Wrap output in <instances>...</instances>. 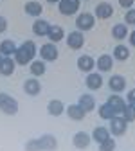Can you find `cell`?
I'll return each instance as SVG.
<instances>
[{
    "mask_svg": "<svg viewBox=\"0 0 135 151\" xmlns=\"http://www.w3.org/2000/svg\"><path fill=\"white\" fill-rule=\"evenodd\" d=\"M58 147V140L52 133H43L38 139H31L25 142V151H54Z\"/></svg>",
    "mask_w": 135,
    "mask_h": 151,
    "instance_id": "1",
    "label": "cell"
},
{
    "mask_svg": "<svg viewBox=\"0 0 135 151\" xmlns=\"http://www.w3.org/2000/svg\"><path fill=\"white\" fill-rule=\"evenodd\" d=\"M38 54V47H36V43L32 42V40H25L20 47L16 49V52H14V61H16V65H29L32 60H34V56Z\"/></svg>",
    "mask_w": 135,
    "mask_h": 151,
    "instance_id": "2",
    "label": "cell"
},
{
    "mask_svg": "<svg viewBox=\"0 0 135 151\" xmlns=\"http://www.w3.org/2000/svg\"><path fill=\"white\" fill-rule=\"evenodd\" d=\"M18 110H20V104H18V101L9 96V93H4V92H0V111L4 113V115H16Z\"/></svg>",
    "mask_w": 135,
    "mask_h": 151,
    "instance_id": "3",
    "label": "cell"
},
{
    "mask_svg": "<svg viewBox=\"0 0 135 151\" xmlns=\"http://www.w3.org/2000/svg\"><path fill=\"white\" fill-rule=\"evenodd\" d=\"M95 14L92 13H79L78 18H76V27H78V31L81 32H87V31H92L95 27Z\"/></svg>",
    "mask_w": 135,
    "mask_h": 151,
    "instance_id": "4",
    "label": "cell"
},
{
    "mask_svg": "<svg viewBox=\"0 0 135 151\" xmlns=\"http://www.w3.org/2000/svg\"><path fill=\"white\" fill-rule=\"evenodd\" d=\"M38 54H40V58L45 61V63H52L58 60V56H60V50H58L56 43L49 42V43H43L40 49H38Z\"/></svg>",
    "mask_w": 135,
    "mask_h": 151,
    "instance_id": "5",
    "label": "cell"
},
{
    "mask_svg": "<svg viewBox=\"0 0 135 151\" xmlns=\"http://www.w3.org/2000/svg\"><path fill=\"white\" fill-rule=\"evenodd\" d=\"M108 129H110V135L112 137H123L126 135V131H128V122L123 119V115H117V117H113L112 121H108Z\"/></svg>",
    "mask_w": 135,
    "mask_h": 151,
    "instance_id": "6",
    "label": "cell"
},
{
    "mask_svg": "<svg viewBox=\"0 0 135 151\" xmlns=\"http://www.w3.org/2000/svg\"><path fill=\"white\" fill-rule=\"evenodd\" d=\"M65 42H67V47L69 49H72V50H79V49H83V45H85V36H83V32L81 31H72V32H69L67 36H65Z\"/></svg>",
    "mask_w": 135,
    "mask_h": 151,
    "instance_id": "7",
    "label": "cell"
},
{
    "mask_svg": "<svg viewBox=\"0 0 135 151\" xmlns=\"http://www.w3.org/2000/svg\"><path fill=\"white\" fill-rule=\"evenodd\" d=\"M81 7V0H60L58 2V9L63 16H74Z\"/></svg>",
    "mask_w": 135,
    "mask_h": 151,
    "instance_id": "8",
    "label": "cell"
},
{
    "mask_svg": "<svg viewBox=\"0 0 135 151\" xmlns=\"http://www.w3.org/2000/svg\"><path fill=\"white\" fill-rule=\"evenodd\" d=\"M108 88L112 90V93H123L126 90V78L121 74H113L108 79Z\"/></svg>",
    "mask_w": 135,
    "mask_h": 151,
    "instance_id": "9",
    "label": "cell"
},
{
    "mask_svg": "<svg viewBox=\"0 0 135 151\" xmlns=\"http://www.w3.org/2000/svg\"><path fill=\"white\" fill-rule=\"evenodd\" d=\"M105 79H103V74L101 72H90L87 74V78H85V85L90 92H95V90H99L103 86Z\"/></svg>",
    "mask_w": 135,
    "mask_h": 151,
    "instance_id": "10",
    "label": "cell"
},
{
    "mask_svg": "<svg viewBox=\"0 0 135 151\" xmlns=\"http://www.w3.org/2000/svg\"><path fill=\"white\" fill-rule=\"evenodd\" d=\"M94 14L97 20H108V18L113 16V6L110 2H99L94 9Z\"/></svg>",
    "mask_w": 135,
    "mask_h": 151,
    "instance_id": "11",
    "label": "cell"
},
{
    "mask_svg": "<svg viewBox=\"0 0 135 151\" xmlns=\"http://www.w3.org/2000/svg\"><path fill=\"white\" fill-rule=\"evenodd\" d=\"M113 56L110 54H101L97 60H95V68H97V72L101 74H106V72H112L113 68Z\"/></svg>",
    "mask_w": 135,
    "mask_h": 151,
    "instance_id": "12",
    "label": "cell"
},
{
    "mask_svg": "<svg viewBox=\"0 0 135 151\" xmlns=\"http://www.w3.org/2000/svg\"><path fill=\"white\" fill-rule=\"evenodd\" d=\"M24 92L29 97H38L42 92V83L38 81V78H29L24 81Z\"/></svg>",
    "mask_w": 135,
    "mask_h": 151,
    "instance_id": "13",
    "label": "cell"
},
{
    "mask_svg": "<svg viewBox=\"0 0 135 151\" xmlns=\"http://www.w3.org/2000/svg\"><path fill=\"white\" fill-rule=\"evenodd\" d=\"M92 142V135L87 133V131H78V133H74L72 137V146L76 149H87Z\"/></svg>",
    "mask_w": 135,
    "mask_h": 151,
    "instance_id": "14",
    "label": "cell"
},
{
    "mask_svg": "<svg viewBox=\"0 0 135 151\" xmlns=\"http://www.w3.org/2000/svg\"><path fill=\"white\" fill-rule=\"evenodd\" d=\"M65 113H67V117H69L70 121H76V122L83 121L85 115H87V111H85L79 104H69V106L65 108Z\"/></svg>",
    "mask_w": 135,
    "mask_h": 151,
    "instance_id": "15",
    "label": "cell"
},
{
    "mask_svg": "<svg viewBox=\"0 0 135 151\" xmlns=\"http://www.w3.org/2000/svg\"><path fill=\"white\" fill-rule=\"evenodd\" d=\"M24 11H25V14H29L32 18H40L43 13V6L38 0H29V2L24 4Z\"/></svg>",
    "mask_w": 135,
    "mask_h": 151,
    "instance_id": "16",
    "label": "cell"
},
{
    "mask_svg": "<svg viewBox=\"0 0 135 151\" xmlns=\"http://www.w3.org/2000/svg\"><path fill=\"white\" fill-rule=\"evenodd\" d=\"M78 68L81 72H85V74H90L95 68V60L92 58V56H88V54H83V56L78 58Z\"/></svg>",
    "mask_w": 135,
    "mask_h": 151,
    "instance_id": "17",
    "label": "cell"
},
{
    "mask_svg": "<svg viewBox=\"0 0 135 151\" xmlns=\"http://www.w3.org/2000/svg\"><path fill=\"white\" fill-rule=\"evenodd\" d=\"M65 108L67 106L63 104L61 99H51L49 104H47V113H49L51 117H60V115H63Z\"/></svg>",
    "mask_w": 135,
    "mask_h": 151,
    "instance_id": "18",
    "label": "cell"
},
{
    "mask_svg": "<svg viewBox=\"0 0 135 151\" xmlns=\"http://www.w3.org/2000/svg\"><path fill=\"white\" fill-rule=\"evenodd\" d=\"M106 103L115 110V111H117L119 113V115H121V113L124 111V108L128 106V103H126V99H123L121 96H119V93H112V96L106 99Z\"/></svg>",
    "mask_w": 135,
    "mask_h": 151,
    "instance_id": "19",
    "label": "cell"
},
{
    "mask_svg": "<svg viewBox=\"0 0 135 151\" xmlns=\"http://www.w3.org/2000/svg\"><path fill=\"white\" fill-rule=\"evenodd\" d=\"M29 72L32 74V78H40L47 72V63L40 58V60H32L29 63Z\"/></svg>",
    "mask_w": 135,
    "mask_h": 151,
    "instance_id": "20",
    "label": "cell"
},
{
    "mask_svg": "<svg viewBox=\"0 0 135 151\" xmlns=\"http://www.w3.org/2000/svg\"><path fill=\"white\" fill-rule=\"evenodd\" d=\"M14 68H16V61H14V58H11V56H4L2 65H0V74H2L4 78H9V76H13Z\"/></svg>",
    "mask_w": 135,
    "mask_h": 151,
    "instance_id": "21",
    "label": "cell"
},
{
    "mask_svg": "<svg viewBox=\"0 0 135 151\" xmlns=\"http://www.w3.org/2000/svg\"><path fill=\"white\" fill-rule=\"evenodd\" d=\"M128 25L126 24H115L112 27V38L113 40H117V42H123V40H128Z\"/></svg>",
    "mask_w": 135,
    "mask_h": 151,
    "instance_id": "22",
    "label": "cell"
},
{
    "mask_svg": "<svg viewBox=\"0 0 135 151\" xmlns=\"http://www.w3.org/2000/svg\"><path fill=\"white\" fill-rule=\"evenodd\" d=\"M108 137H112V135H110V129H108L106 126H95V128L92 129V140H94L95 144H101V142L106 140Z\"/></svg>",
    "mask_w": 135,
    "mask_h": 151,
    "instance_id": "23",
    "label": "cell"
},
{
    "mask_svg": "<svg viewBox=\"0 0 135 151\" xmlns=\"http://www.w3.org/2000/svg\"><path fill=\"white\" fill-rule=\"evenodd\" d=\"M49 29H51V24L47 20H43V18H36L32 24V32L36 36H47Z\"/></svg>",
    "mask_w": 135,
    "mask_h": 151,
    "instance_id": "24",
    "label": "cell"
},
{
    "mask_svg": "<svg viewBox=\"0 0 135 151\" xmlns=\"http://www.w3.org/2000/svg\"><path fill=\"white\" fill-rule=\"evenodd\" d=\"M130 54H131V52H130V47H126V45L121 42L119 45H115L112 56H113V60H115V61H126V60L130 58Z\"/></svg>",
    "mask_w": 135,
    "mask_h": 151,
    "instance_id": "25",
    "label": "cell"
},
{
    "mask_svg": "<svg viewBox=\"0 0 135 151\" xmlns=\"http://www.w3.org/2000/svg\"><path fill=\"white\" fill-rule=\"evenodd\" d=\"M47 36H49V42L58 43V42H61L63 38H65V31H63V27H61V25L52 24V25H51V29H49V32H47Z\"/></svg>",
    "mask_w": 135,
    "mask_h": 151,
    "instance_id": "26",
    "label": "cell"
},
{
    "mask_svg": "<svg viewBox=\"0 0 135 151\" xmlns=\"http://www.w3.org/2000/svg\"><path fill=\"white\" fill-rule=\"evenodd\" d=\"M78 104H79L87 113H90V111L95 110V99H94V96H90V93H83V96H79Z\"/></svg>",
    "mask_w": 135,
    "mask_h": 151,
    "instance_id": "27",
    "label": "cell"
},
{
    "mask_svg": "<svg viewBox=\"0 0 135 151\" xmlns=\"http://www.w3.org/2000/svg\"><path fill=\"white\" fill-rule=\"evenodd\" d=\"M97 113H99V117H101L103 121H112L113 117H117V115H119V113L115 111L108 103H103V104L97 108Z\"/></svg>",
    "mask_w": 135,
    "mask_h": 151,
    "instance_id": "28",
    "label": "cell"
},
{
    "mask_svg": "<svg viewBox=\"0 0 135 151\" xmlns=\"http://www.w3.org/2000/svg\"><path fill=\"white\" fill-rule=\"evenodd\" d=\"M16 43L13 42V40H4V42H0V54L2 56H14V52H16Z\"/></svg>",
    "mask_w": 135,
    "mask_h": 151,
    "instance_id": "29",
    "label": "cell"
},
{
    "mask_svg": "<svg viewBox=\"0 0 135 151\" xmlns=\"http://www.w3.org/2000/svg\"><path fill=\"white\" fill-rule=\"evenodd\" d=\"M121 115H123V119H124L128 124H130V122H135V104H128Z\"/></svg>",
    "mask_w": 135,
    "mask_h": 151,
    "instance_id": "30",
    "label": "cell"
},
{
    "mask_svg": "<svg viewBox=\"0 0 135 151\" xmlns=\"http://www.w3.org/2000/svg\"><path fill=\"white\" fill-rule=\"evenodd\" d=\"M97 146H99V151H115V147H117V142H115V139L108 137L106 140H103V142L97 144Z\"/></svg>",
    "mask_w": 135,
    "mask_h": 151,
    "instance_id": "31",
    "label": "cell"
},
{
    "mask_svg": "<svg viewBox=\"0 0 135 151\" xmlns=\"http://www.w3.org/2000/svg\"><path fill=\"white\" fill-rule=\"evenodd\" d=\"M124 24L126 25H133L135 27V9H128L126 11V14H124Z\"/></svg>",
    "mask_w": 135,
    "mask_h": 151,
    "instance_id": "32",
    "label": "cell"
},
{
    "mask_svg": "<svg viewBox=\"0 0 135 151\" xmlns=\"http://www.w3.org/2000/svg\"><path fill=\"white\" fill-rule=\"evenodd\" d=\"M126 103L128 104H135V88L128 90V93H126Z\"/></svg>",
    "mask_w": 135,
    "mask_h": 151,
    "instance_id": "33",
    "label": "cell"
},
{
    "mask_svg": "<svg viewBox=\"0 0 135 151\" xmlns=\"http://www.w3.org/2000/svg\"><path fill=\"white\" fill-rule=\"evenodd\" d=\"M133 4H135V0H119V6L123 9H130V7H133Z\"/></svg>",
    "mask_w": 135,
    "mask_h": 151,
    "instance_id": "34",
    "label": "cell"
},
{
    "mask_svg": "<svg viewBox=\"0 0 135 151\" xmlns=\"http://www.w3.org/2000/svg\"><path fill=\"white\" fill-rule=\"evenodd\" d=\"M7 27H9L7 20H6L4 16H0V34H2V32H6V31H7Z\"/></svg>",
    "mask_w": 135,
    "mask_h": 151,
    "instance_id": "35",
    "label": "cell"
},
{
    "mask_svg": "<svg viewBox=\"0 0 135 151\" xmlns=\"http://www.w3.org/2000/svg\"><path fill=\"white\" fill-rule=\"evenodd\" d=\"M128 42H130V45H131V47L135 49V29H133V31H131V32L128 34Z\"/></svg>",
    "mask_w": 135,
    "mask_h": 151,
    "instance_id": "36",
    "label": "cell"
},
{
    "mask_svg": "<svg viewBox=\"0 0 135 151\" xmlns=\"http://www.w3.org/2000/svg\"><path fill=\"white\" fill-rule=\"evenodd\" d=\"M47 2H49V4H58L60 0H47Z\"/></svg>",
    "mask_w": 135,
    "mask_h": 151,
    "instance_id": "37",
    "label": "cell"
},
{
    "mask_svg": "<svg viewBox=\"0 0 135 151\" xmlns=\"http://www.w3.org/2000/svg\"><path fill=\"white\" fill-rule=\"evenodd\" d=\"M2 60H4V56H2V54H0V65H2Z\"/></svg>",
    "mask_w": 135,
    "mask_h": 151,
    "instance_id": "38",
    "label": "cell"
}]
</instances>
